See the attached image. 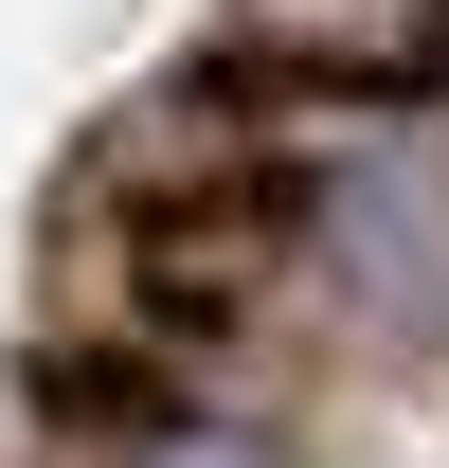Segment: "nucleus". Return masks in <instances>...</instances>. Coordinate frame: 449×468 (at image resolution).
<instances>
[{
    "mask_svg": "<svg viewBox=\"0 0 449 468\" xmlns=\"http://www.w3.org/2000/svg\"><path fill=\"white\" fill-rule=\"evenodd\" d=\"M126 468H270V451H252V432H216V414H180L162 451H126Z\"/></svg>",
    "mask_w": 449,
    "mask_h": 468,
    "instance_id": "f03ea898",
    "label": "nucleus"
},
{
    "mask_svg": "<svg viewBox=\"0 0 449 468\" xmlns=\"http://www.w3.org/2000/svg\"><path fill=\"white\" fill-rule=\"evenodd\" d=\"M37 414H55V432H72V451H162V432H180V397H162V378H144V360H126V343H90V360H37Z\"/></svg>",
    "mask_w": 449,
    "mask_h": 468,
    "instance_id": "f257e3e1",
    "label": "nucleus"
}]
</instances>
